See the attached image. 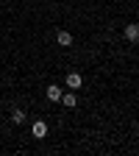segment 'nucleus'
<instances>
[{"mask_svg":"<svg viewBox=\"0 0 139 156\" xmlns=\"http://www.w3.org/2000/svg\"><path fill=\"white\" fill-rule=\"evenodd\" d=\"M56 42L61 45V48H70V45H72V34H70V31H58V34H56Z\"/></svg>","mask_w":139,"mask_h":156,"instance_id":"20e7f679","label":"nucleus"},{"mask_svg":"<svg viewBox=\"0 0 139 156\" xmlns=\"http://www.w3.org/2000/svg\"><path fill=\"white\" fill-rule=\"evenodd\" d=\"M31 134L36 136V140H42V136H47V123H45V120H36V123L31 126Z\"/></svg>","mask_w":139,"mask_h":156,"instance_id":"f03ea898","label":"nucleus"},{"mask_svg":"<svg viewBox=\"0 0 139 156\" xmlns=\"http://www.w3.org/2000/svg\"><path fill=\"white\" fill-rule=\"evenodd\" d=\"M11 123H14V126L25 123V112H23V109H14V112H11Z\"/></svg>","mask_w":139,"mask_h":156,"instance_id":"0eeeda50","label":"nucleus"},{"mask_svg":"<svg viewBox=\"0 0 139 156\" xmlns=\"http://www.w3.org/2000/svg\"><path fill=\"white\" fill-rule=\"evenodd\" d=\"M67 87H70V89H81V87H84L81 73H70V75H67Z\"/></svg>","mask_w":139,"mask_h":156,"instance_id":"7ed1b4c3","label":"nucleus"},{"mask_svg":"<svg viewBox=\"0 0 139 156\" xmlns=\"http://www.w3.org/2000/svg\"><path fill=\"white\" fill-rule=\"evenodd\" d=\"M61 103H64L67 109H72V106L78 103V95H75V92H61Z\"/></svg>","mask_w":139,"mask_h":156,"instance_id":"39448f33","label":"nucleus"},{"mask_svg":"<svg viewBox=\"0 0 139 156\" xmlns=\"http://www.w3.org/2000/svg\"><path fill=\"white\" fill-rule=\"evenodd\" d=\"M47 98H50V101H61V87H58V84H50L47 87Z\"/></svg>","mask_w":139,"mask_h":156,"instance_id":"423d86ee","label":"nucleus"},{"mask_svg":"<svg viewBox=\"0 0 139 156\" xmlns=\"http://www.w3.org/2000/svg\"><path fill=\"white\" fill-rule=\"evenodd\" d=\"M123 36L128 39L131 45H139V23H128L125 31H123Z\"/></svg>","mask_w":139,"mask_h":156,"instance_id":"f257e3e1","label":"nucleus"}]
</instances>
